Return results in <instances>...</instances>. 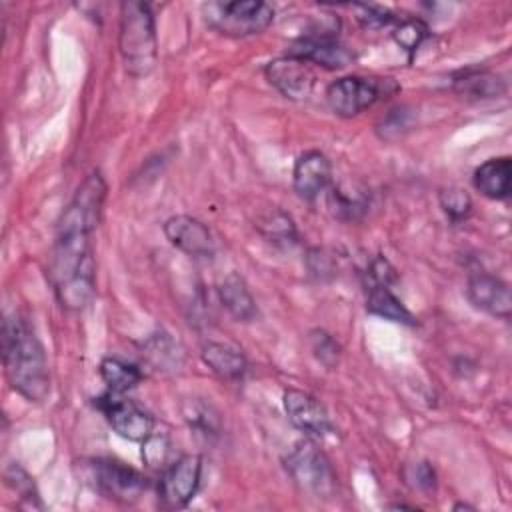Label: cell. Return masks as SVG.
I'll return each mask as SVG.
<instances>
[{
  "mask_svg": "<svg viewBox=\"0 0 512 512\" xmlns=\"http://www.w3.org/2000/svg\"><path fill=\"white\" fill-rule=\"evenodd\" d=\"M266 80L286 98L304 100L310 96L314 88V72L312 66L296 56H280L266 64L264 68Z\"/></svg>",
  "mask_w": 512,
  "mask_h": 512,
  "instance_id": "obj_10",
  "label": "cell"
},
{
  "mask_svg": "<svg viewBox=\"0 0 512 512\" xmlns=\"http://www.w3.org/2000/svg\"><path fill=\"white\" fill-rule=\"evenodd\" d=\"M466 294L476 308L492 316H498L502 320L510 318V312H512L510 286L498 276L484 274V272L472 274L466 284Z\"/></svg>",
  "mask_w": 512,
  "mask_h": 512,
  "instance_id": "obj_14",
  "label": "cell"
},
{
  "mask_svg": "<svg viewBox=\"0 0 512 512\" xmlns=\"http://www.w3.org/2000/svg\"><path fill=\"white\" fill-rule=\"evenodd\" d=\"M328 204H330L334 216H338L342 220H356L366 210V202L360 194H352L350 190H344L340 186L330 190Z\"/></svg>",
  "mask_w": 512,
  "mask_h": 512,
  "instance_id": "obj_23",
  "label": "cell"
},
{
  "mask_svg": "<svg viewBox=\"0 0 512 512\" xmlns=\"http://www.w3.org/2000/svg\"><path fill=\"white\" fill-rule=\"evenodd\" d=\"M380 128H382V136H384V138H388L390 130H394V132L406 130V128H408V122H406L404 110H400V108L392 110V112L386 116V120H382V126H380Z\"/></svg>",
  "mask_w": 512,
  "mask_h": 512,
  "instance_id": "obj_31",
  "label": "cell"
},
{
  "mask_svg": "<svg viewBox=\"0 0 512 512\" xmlns=\"http://www.w3.org/2000/svg\"><path fill=\"white\" fill-rule=\"evenodd\" d=\"M366 310L370 314H376V316L392 320V322H400V324H408V326L416 324V318L412 316V312L400 302V298H396L390 292V288L386 284H378V282L370 284L368 296H366Z\"/></svg>",
  "mask_w": 512,
  "mask_h": 512,
  "instance_id": "obj_19",
  "label": "cell"
},
{
  "mask_svg": "<svg viewBox=\"0 0 512 512\" xmlns=\"http://www.w3.org/2000/svg\"><path fill=\"white\" fill-rule=\"evenodd\" d=\"M356 10V18L362 26L366 28H384L388 24H392L396 20V16L382 8V6H372V4H358V6H352Z\"/></svg>",
  "mask_w": 512,
  "mask_h": 512,
  "instance_id": "obj_27",
  "label": "cell"
},
{
  "mask_svg": "<svg viewBox=\"0 0 512 512\" xmlns=\"http://www.w3.org/2000/svg\"><path fill=\"white\" fill-rule=\"evenodd\" d=\"M166 454H168V440L166 436H156L150 434L144 442H142V458L148 466H164L166 462Z\"/></svg>",
  "mask_w": 512,
  "mask_h": 512,
  "instance_id": "obj_29",
  "label": "cell"
},
{
  "mask_svg": "<svg viewBox=\"0 0 512 512\" xmlns=\"http://www.w3.org/2000/svg\"><path fill=\"white\" fill-rule=\"evenodd\" d=\"M202 12L210 28L232 38L258 34L266 30L274 18L272 6L260 0L208 2L202 6Z\"/></svg>",
  "mask_w": 512,
  "mask_h": 512,
  "instance_id": "obj_4",
  "label": "cell"
},
{
  "mask_svg": "<svg viewBox=\"0 0 512 512\" xmlns=\"http://www.w3.org/2000/svg\"><path fill=\"white\" fill-rule=\"evenodd\" d=\"M396 86L392 80L384 78H362V76H344L332 82L326 90L328 106L334 114L342 118H352L374 106L382 96L394 92Z\"/></svg>",
  "mask_w": 512,
  "mask_h": 512,
  "instance_id": "obj_6",
  "label": "cell"
},
{
  "mask_svg": "<svg viewBox=\"0 0 512 512\" xmlns=\"http://www.w3.org/2000/svg\"><path fill=\"white\" fill-rule=\"evenodd\" d=\"M118 46L126 70L132 76H146L158 58L154 16L144 2L120 4V32Z\"/></svg>",
  "mask_w": 512,
  "mask_h": 512,
  "instance_id": "obj_3",
  "label": "cell"
},
{
  "mask_svg": "<svg viewBox=\"0 0 512 512\" xmlns=\"http://www.w3.org/2000/svg\"><path fill=\"white\" fill-rule=\"evenodd\" d=\"M284 466L290 478L312 496L328 498L336 490V472L328 456L312 442H298L286 456Z\"/></svg>",
  "mask_w": 512,
  "mask_h": 512,
  "instance_id": "obj_5",
  "label": "cell"
},
{
  "mask_svg": "<svg viewBox=\"0 0 512 512\" xmlns=\"http://www.w3.org/2000/svg\"><path fill=\"white\" fill-rule=\"evenodd\" d=\"M474 188L492 200H504L512 188V162L508 156L490 158L474 170Z\"/></svg>",
  "mask_w": 512,
  "mask_h": 512,
  "instance_id": "obj_16",
  "label": "cell"
},
{
  "mask_svg": "<svg viewBox=\"0 0 512 512\" xmlns=\"http://www.w3.org/2000/svg\"><path fill=\"white\" fill-rule=\"evenodd\" d=\"M106 198V182L92 172L78 186L64 210L50 254L48 278L58 302L66 310H82L94 296L96 264L90 234L96 230Z\"/></svg>",
  "mask_w": 512,
  "mask_h": 512,
  "instance_id": "obj_1",
  "label": "cell"
},
{
  "mask_svg": "<svg viewBox=\"0 0 512 512\" xmlns=\"http://www.w3.org/2000/svg\"><path fill=\"white\" fill-rule=\"evenodd\" d=\"M332 178V164L326 154L318 150H308L298 156L292 172V184L300 198L314 200Z\"/></svg>",
  "mask_w": 512,
  "mask_h": 512,
  "instance_id": "obj_15",
  "label": "cell"
},
{
  "mask_svg": "<svg viewBox=\"0 0 512 512\" xmlns=\"http://www.w3.org/2000/svg\"><path fill=\"white\" fill-rule=\"evenodd\" d=\"M310 348L314 352V356L324 364V366H334L338 362L340 356V346L336 344V340L324 332V330H314L310 334Z\"/></svg>",
  "mask_w": 512,
  "mask_h": 512,
  "instance_id": "obj_26",
  "label": "cell"
},
{
  "mask_svg": "<svg viewBox=\"0 0 512 512\" xmlns=\"http://www.w3.org/2000/svg\"><path fill=\"white\" fill-rule=\"evenodd\" d=\"M440 206L446 212V216L454 222H460L468 218L472 212V200L470 196L460 188H446L440 192Z\"/></svg>",
  "mask_w": 512,
  "mask_h": 512,
  "instance_id": "obj_25",
  "label": "cell"
},
{
  "mask_svg": "<svg viewBox=\"0 0 512 512\" xmlns=\"http://www.w3.org/2000/svg\"><path fill=\"white\" fill-rule=\"evenodd\" d=\"M88 480L102 496L116 502H134L146 490V478L138 470L112 458L90 460Z\"/></svg>",
  "mask_w": 512,
  "mask_h": 512,
  "instance_id": "obj_7",
  "label": "cell"
},
{
  "mask_svg": "<svg viewBox=\"0 0 512 512\" xmlns=\"http://www.w3.org/2000/svg\"><path fill=\"white\" fill-rule=\"evenodd\" d=\"M96 406L104 412L110 426L126 440L144 442L154 430V418L136 402L122 398L120 392L108 390L96 398Z\"/></svg>",
  "mask_w": 512,
  "mask_h": 512,
  "instance_id": "obj_9",
  "label": "cell"
},
{
  "mask_svg": "<svg viewBox=\"0 0 512 512\" xmlns=\"http://www.w3.org/2000/svg\"><path fill=\"white\" fill-rule=\"evenodd\" d=\"M2 358L12 388L30 402H44L50 394V370L44 348L20 316L12 314L2 324Z\"/></svg>",
  "mask_w": 512,
  "mask_h": 512,
  "instance_id": "obj_2",
  "label": "cell"
},
{
  "mask_svg": "<svg viewBox=\"0 0 512 512\" xmlns=\"http://www.w3.org/2000/svg\"><path fill=\"white\" fill-rule=\"evenodd\" d=\"M218 296L222 306L240 322H250L256 318V302L244 282V278L236 272L224 276L218 284Z\"/></svg>",
  "mask_w": 512,
  "mask_h": 512,
  "instance_id": "obj_17",
  "label": "cell"
},
{
  "mask_svg": "<svg viewBox=\"0 0 512 512\" xmlns=\"http://www.w3.org/2000/svg\"><path fill=\"white\" fill-rule=\"evenodd\" d=\"M6 482L24 498L28 500L30 504L34 500H38V492H36V486H34V480L28 476V472L24 468H20L18 464H10L6 468Z\"/></svg>",
  "mask_w": 512,
  "mask_h": 512,
  "instance_id": "obj_28",
  "label": "cell"
},
{
  "mask_svg": "<svg viewBox=\"0 0 512 512\" xmlns=\"http://www.w3.org/2000/svg\"><path fill=\"white\" fill-rule=\"evenodd\" d=\"M394 42L406 52H414L428 38V26L418 18H404L392 32Z\"/></svg>",
  "mask_w": 512,
  "mask_h": 512,
  "instance_id": "obj_24",
  "label": "cell"
},
{
  "mask_svg": "<svg viewBox=\"0 0 512 512\" xmlns=\"http://www.w3.org/2000/svg\"><path fill=\"white\" fill-rule=\"evenodd\" d=\"M290 56H296L308 64L324 68H344L352 62V52L330 32H312L294 40L288 48Z\"/></svg>",
  "mask_w": 512,
  "mask_h": 512,
  "instance_id": "obj_11",
  "label": "cell"
},
{
  "mask_svg": "<svg viewBox=\"0 0 512 512\" xmlns=\"http://www.w3.org/2000/svg\"><path fill=\"white\" fill-rule=\"evenodd\" d=\"M284 412L288 420L308 436H324L332 430L330 418L326 408L320 404L318 398L304 390L288 388L282 396Z\"/></svg>",
  "mask_w": 512,
  "mask_h": 512,
  "instance_id": "obj_12",
  "label": "cell"
},
{
  "mask_svg": "<svg viewBox=\"0 0 512 512\" xmlns=\"http://www.w3.org/2000/svg\"><path fill=\"white\" fill-rule=\"evenodd\" d=\"M454 90L468 96V98H476V100H484V98H496L506 90L504 80L494 74V72H486V70H468L462 76H458L454 80Z\"/></svg>",
  "mask_w": 512,
  "mask_h": 512,
  "instance_id": "obj_20",
  "label": "cell"
},
{
  "mask_svg": "<svg viewBox=\"0 0 512 512\" xmlns=\"http://www.w3.org/2000/svg\"><path fill=\"white\" fill-rule=\"evenodd\" d=\"M202 478V458L184 454L168 464L158 484V496L166 508H184L198 492Z\"/></svg>",
  "mask_w": 512,
  "mask_h": 512,
  "instance_id": "obj_8",
  "label": "cell"
},
{
  "mask_svg": "<svg viewBox=\"0 0 512 512\" xmlns=\"http://www.w3.org/2000/svg\"><path fill=\"white\" fill-rule=\"evenodd\" d=\"M164 234L168 242L180 252L194 258H208L214 252V240L210 230L198 218L178 214L164 222Z\"/></svg>",
  "mask_w": 512,
  "mask_h": 512,
  "instance_id": "obj_13",
  "label": "cell"
},
{
  "mask_svg": "<svg viewBox=\"0 0 512 512\" xmlns=\"http://www.w3.org/2000/svg\"><path fill=\"white\" fill-rule=\"evenodd\" d=\"M260 234L278 246H290L296 244L298 234H296V226L292 222V218L282 212V210H270L266 214H262L256 222Z\"/></svg>",
  "mask_w": 512,
  "mask_h": 512,
  "instance_id": "obj_22",
  "label": "cell"
},
{
  "mask_svg": "<svg viewBox=\"0 0 512 512\" xmlns=\"http://www.w3.org/2000/svg\"><path fill=\"white\" fill-rule=\"evenodd\" d=\"M406 480L420 490H430L436 484V474L428 462H418L406 468Z\"/></svg>",
  "mask_w": 512,
  "mask_h": 512,
  "instance_id": "obj_30",
  "label": "cell"
},
{
  "mask_svg": "<svg viewBox=\"0 0 512 512\" xmlns=\"http://www.w3.org/2000/svg\"><path fill=\"white\" fill-rule=\"evenodd\" d=\"M202 360L214 374L226 380L242 378L248 368L244 354L222 342H206L202 346Z\"/></svg>",
  "mask_w": 512,
  "mask_h": 512,
  "instance_id": "obj_18",
  "label": "cell"
},
{
  "mask_svg": "<svg viewBox=\"0 0 512 512\" xmlns=\"http://www.w3.org/2000/svg\"><path fill=\"white\" fill-rule=\"evenodd\" d=\"M100 376L108 386V390L122 394L138 386V382L142 380V370L132 362H126L116 356H108L100 362Z\"/></svg>",
  "mask_w": 512,
  "mask_h": 512,
  "instance_id": "obj_21",
  "label": "cell"
}]
</instances>
